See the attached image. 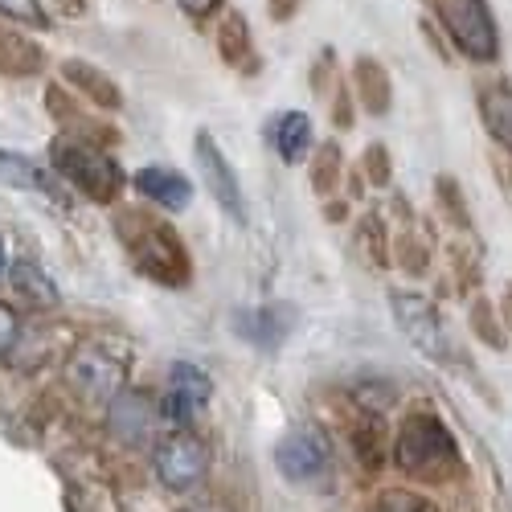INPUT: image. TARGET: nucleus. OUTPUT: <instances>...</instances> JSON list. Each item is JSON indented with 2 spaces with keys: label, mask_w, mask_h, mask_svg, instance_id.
<instances>
[{
  "label": "nucleus",
  "mask_w": 512,
  "mask_h": 512,
  "mask_svg": "<svg viewBox=\"0 0 512 512\" xmlns=\"http://www.w3.org/2000/svg\"><path fill=\"white\" fill-rule=\"evenodd\" d=\"M357 250L365 254L369 267H390L394 263V242H390V230L381 222V213H365L357 222Z\"/></svg>",
  "instance_id": "24"
},
{
  "label": "nucleus",
  "mask_w": 512,
  "mask_h": 512,
  "mask_svg": "<svg viewBox=\"0 0 512 512\" xmlns=\"http://www.w3.org/2000/svg\"><path fill=\"white\" fill-rule=\"evenodd\" d=\"M361 173L369 177L373 189H390V185H394V160H390V148H386V144H369L365 156H361Z\"/></svg>",
  "instance_id": "29"
},
{
  "label": "nucleus",
  "mask_w": 512,
  "mask_h": 512,
  "mask_svg": "<svg viewBox=\"0 0 512 512\" xmlns=\"http://www.w3.org/2000/svg\"><path fill=\"white\" fill-rule=\"evenodd\" d=\"M476 107H480V123L488 140L512 156V82L508 78H488L476 87Z\"/></svg>",
  "instance_id": "11"
},
{
  "label": "nucleus",
  "mask_w": 512,
  "mask_h": 512,
  "mask_svg": "<svg viewBox=\"0 0 512 512\" xmlns=\"http://www.w3.org/2000/svg\"><path fill=\"white\" fill-rule=\"evenodd\" d=\"M181 5V13L185 17H193V21H205V17H213L222 9V0H177Z\"/></svg>",
  "instance_id": "33"
},
{
  "label": "nucleus",
  "mask_w": 512,
  "mask_h": 512,
  "mask_svg": "<svg viewBox=\"0 0 512 512\" xmlns=\"http://www.w3.org/2000/svg\"><path fill=\"white\" fill-rule=\"evenodd\" d=\"M9 283H13L17 295H25L33 308H54V304H58V287L50 283L46 271L33 267V263H17V267L9 271Z\"/></svg>",
  "instance_id": "27"
},
{
  "label": "nucleus",
  "mask_w": 512,
  "mask_h": 512,
  "mask_svg": "<svg viewBox=\"0 0 512 512\" xmlns=\"http://www.w3.org/2000/svg\"><path fill=\"white\" fill-rule=\"evenodd\" d=\"M218 54L226 66H254L250 54H254V41H250V25L242 13H226L222 25H218Z\"/></svg>",
  "instance_id": "26"
},
{
  "label": "nucleus",
  "mask_w": 512,
  "mask_h": 512,
  "mask_svg": "<svg viewBox=\"0 0 512 512\" xmlns=\"http://www.w3.org/2000/svg\"><path fill=\"white\" fill-rule=\"evenodd\" d=\"M467 328H472V336L480 340L484 349H492V353H504L508 349V328H504L500 304L488 300V295H480V291L467 300Z\"/></svg>",
  "instance_id": "20"
},
{
  "label": "nucleus",
  "mask_w": 512,
  "mask_h": 512,
  "mask_svg": "<svg viewBox=\"0 0 512 512\" xmlns=\"http://www.w3.org/2000/svg\"><path fill=\"white\" fill-rule=\"evenodd\" d=\"M353 95L357 103L369 111V115H390L394 107V82H390V70L381 66L377 58H357L353 62Z\"/></svg>",
  "instance_id": "13"
},
{
  "label": "nucleus",
  "mask_w": 512,
  "mask_h": 512,
  "mask_svg": "<svg viewBox=\"0 0 512 512\" xmlns=\"http://www.w3.org/2000/svg\"><path fill=\"white\" fill-rule=\"evenodd\" d=\"M136 189L156 201L160 209H185L193 201V185L185 173H177V168H164V164H148L136 173Z\"/></svg>",
  "instance_id": "14"
},
{
  "label": "nucleus",
  "mask_w": 512,
  "mask_h": 512,
  "mask_svg": "<svg viewBox=\"0 0 512 512\" xmlns=\"http://www.w3.org/2000/svg\"><path fill=\"white\" fill-rule=\"evenodd\" d=\"M328 74H332V50H324V54H320V62H316V70H312V91H324Z\"/></svg>",
  "instance_id": "35"
},
{
  "label": "nucleus",
  "mask_w": 512,
  "mask_h": 512,
  "mask_svg": "<svg viewBox=\"0 0 512 512\" xmlns=\"http://www.w3.org/2000/svg\"><path fill=\"white\" fill-rule=\"evenodd\" d=\"M435 209H439V218L451 230H459V234L472 230V205H467V193H463V185L451 173L435 177Z\"/></svg>",
  "instance_id": "23"
},
{
  "label": "nucleus",
  "mask_w": 512,
  "mask_h": 512,
  "mask_svg": "<svg viewBox=\"0 0 512 512\" xmlns=\"http://www.w3.org/2000/svg\"><path fill=\"white\" fill-rule=\"evenodd\" d=\"M58 5H62V13H87V0H58Z\"/></svg>",
  "instance_id": "38"
},
{
  "label": "nucleus",
  "mask_w": 512,
  "mask_h": 512,
  "mask_svg": "<svg viewBox=\"0 0 512 512\" xmlns=\"http://www.w3.org/2000/svg\"><path fill=\"white\" fill-rule=\"evenodd\" d=\"M50 160H54V168L62 173V181H70L82 197H91L99 205H107V201H115L123 193V168L107 152L91 148L87 140L58 136L50 144Z\"/></svg>",
  "instance_id": "4"
},
{
  "label": "nucleus",
  "mask_w": 512,
  "mask_h": 512,
  "mask_svg": "<svg viewBox=\"0 0 512 512\" xmlns=\"http://www.w3.org/2000/svg\"><path fill=\"white\" fill-rule=\"evenodd\" d=\"M390 312L398 320V328L410 336V345L431 357L439 365H455V345L447 340V328H443V316L435 308V300H426L418 291H390Z\"/></svg>",
  "instance_id": "5"
},
{
  "label": "nucleus",
  "mask_w": 512,
  "mask_h": 512,
  "mask_svg": "<svg viewBox=\"0 0 512 512\" xmlns=\"http://www.w3.org/2000/svg\"><path fill=\"white\" fill-rule=\"evenodd\" d=\"M41 66H46V54H41L37 41H29L25 33L0 25V74L9 78H33L41 74Z\"/></svg>",
  "instance_id": "18"
},
{
  "label": "nucleus",
  "mask_w": 512,
  "mask_h": 512,
  "mask_svg": "<svg viewBox=\"0 0 512 512\" xmlns=\"http://www.w3.org/2000/svg\"><path fill=\"white\" fill-rule=\"evenodd\" d=\"M17 332H21V320H17V312H13L9 304H0V353H9V349H13Z\"/></svg>",
  "instance_id": "32"
},
{
  "label": "nucleus",
  "mask_w": 512,
  "mask_h": 512,
  "mask_svg": "<svg viewBox=\"0 0 512 512\" xmlns=\"http://www.w3.org/2000/svg\"><path fill=\"white\" fill-rule=\"evenodd\" d=\"M267 13H271V21H291L295 13H300V0H267Z\"/></svg>",
  "instance_id": "34"
},
{
  "label": "nucleus",
  "mask_w": 512,
  "mask_h": 512,
  "mask_svg": "<svg viewBox=\"0 0 512 512\" xmlns=\"http://www.w3.org/2000/svg\"><path fill=\"white\" fill-rule=\"evenodd\" d=\"M328 463H332V443L328 435L320 431V426H295V431H287L275 447V467L283 472V480L291 484H308L316 476L328 472Z\"/></svg>",
  "instance_id": "8"
},
{
  "label": "nucleus",
  "mask_w": 512,
  "mask_h": 512,
  "mask_svg": "<svg viewBox=\"0 0 512 512\" xmlns=\"http://www.w3.org/2000/svg\"><path fill=\"white\" fill-rule=\"evenodd\" d=\"M295 324V312L287 304H267V308H246L234 316V332L242 340H250V345H259V349H279L287 332Z\"/></svg>",
  "instance_id": "12"
},
{
  "label": "nucleus",
  "mask_w": 512,
  "mask_h": 512,
  "mask_svg": "<svg viewBox=\"0 0 512 512\" xmlns=\"http://www.w3.org/2000/svg\"><path fill=\"white\" fill-rule=\"evenodd\" d=\"M107 426H111V435L123 439V443H140L148 435V426H152V406L144 394L136 390H119L111 402H107Z\"/></svg>",
  "instance_id": "15"
},
{
  "label": "nucleus",
  "mask_w": 512,
  "mask_h": 512,
  "mask_svg": "<svg viewBox=\"0 0 512 512\" xmlns=\"http://www.w3.org/2000/svg\"><path fill=\"white\" fill-rule=\"evenodd\" d=\"M394 263L402 267V275L422 279L426 271H431V263H435V246H431V238H422L414 226H406V230L394 238Z\"/></svg>",
  "instance_id": "25"
},
{
  "label": "nucleus",
  "mask_w": 512,
  "mask_h": 512,
  "mask_svg": "<svg viewBox=\"0 0 512 512\" xmlns=\"http://www.w3.org/2000/svg\"><path fill=\"white\" fill-rule=\"evenodd\" d=\"M62 78L70 82L74 91H82L95 107H103V111H119L123 107V91L115 87V78H107L99 66H91V62H82V58H70V62H62Z\"/></svg>",
  "instance_id": "17"
},
{
  "label": "nucleus",
  "mask_w": 512,
  "mask_h": 512,
  "mask_svg": "<svg viewBox=\"0 0 512 512\" xmlns=\"http://www.w3.org/2000/svg\"><path fill=\"white\" fill-rule=\"evenodd\" d=\"M0 275H5V238H0Z\"/></svg>",
  "instance_id": "40"
},
{
  "label": "nucleus",
  "mask_w": 512,
  "mask_h": 512,
  "mask_svg": "<svg viewBox=\"0 0 512 512\" xmlns=\"http://www.w3.org/2000/svg\"><path fill=\"white\" fill-rule=\"evenodd\" d=\"M340 177H345V152H340L336 140H324L316 152H312V164H308V181H312V193L316 197H332Z\"/></svg>",
  "instance_id": "22"
},
{
  "label": "nucleus",
  "mask_w": 512,
  "mask_h": 512,
  "mask_svg": "<svg viewBox=\"0 0 512 512\" xmlns=\"http://www.w3.org/2000/svg\"><path fill=\"white\" fill-rule=\"evenodd\" d=\"M197 164H201V177H205V189L213 193V201H218L226 209L230 222H246V197H242V185H238V173L230 168L226 152L218 148V140H213L209 132H197Z\"/></svg>",
  "instance_id": "9"
},
{
  "label": "nucleus",
  "mask_w": 512,
  "mask_h": 512,
  "mask_svg": "<svg viewBox=\"0 0 512 512\" xmlns=\"http://www.w3.org/2000/svg\"><path fill=\"white\" fill-rule=\"evenodd\" d=\"M189 512H218V508H189Z\"/></svg>",
  "instance_id": "41"
},
{
  "label": "nucleus",
  "mask_w": 512,
  "mask_h": 512,
  "mask_svg": "<svg viewBox=\"0 0 512 512\" xmlns=\"http://www.w3.org/2000/svg\"><path fill=\"white\" fill-rule=\"evenodd\" d=\"M324 218H328V222H345V218H349V201H328V205H324Z\"/></svg>",
  "instance_id": "36"
},
{
  "label": "nucleus",
  "mask_w": 512,
  "mask_h": 512,
  "mask_svg": "<svg viewBox=\"0 0 512 512\" xmlns=\"http://www.w3.org/2000/svg\"><path fill=\"white\" fill-rule=\"evenodd\" d=\"M119 238L123 246L132 250V263L140 275H148L160 287H185L193 279V263H189V250L181 242V234L152 218V213L140 209H127L119 213Z\"/></svg>",
  "instance_id": "2"
},
{
  "label": "nucleus",
  "mask_w": 512,
  "mask_h": 512,
  "mask_svg": "<svg viewBox=\"0 0 512 512\" xmlns=\"http://www.w3.org/2000/svg\"><path fill=\"white\" fill-rule=\"evenodd\" d=\"M267 140L283 164H300L312 148V119L304 111H283L267 123Z\"/></svg>",
  "instance_id": "16"
},
{
  "label": "nucleus",
  "mask_w": 512,
  "mask_h": 512,
  "mask_svg": "<svg viewBox=\"0 0 512 512\" xmlns=\"http://www.w3.org/2000/svg\"><path fill=\"white\" fill-rule=\"evenodd\" d=\"M353 82L345 87V82H336V99H332V123L340 127V132H349L353 127Z\"/></svg>",
  "instance_id": "31"
},
{
  "label": "nucleus",
  "mask_w": 512,
  "mask_h": 512,
  "mask_svg": "<svg viewBox=\"0 0 512 512\" xmlns=\"http://www.w3.org/2000/svg\"><path fill=\"white\" fill-rule=\"evenodd\" d=\"M0 13L9 21H21V25H33V29H46V9H41V0H0Z\"/></svg>",
  "instance_id": "30"
},
{
  "label": "nucleus",
  "mask_w": 512,
  "mask_h": 512,
  "mask_svg": "<svg viewBox=\"0 0 512 512\" xmlns=\"http://www.w3.org/2000/svg\"><path fill=\"white\" fill-rule=\"evenodd\" d=\"M394 463L414 484H455L467 476V459L455 431L431 406H414L402 414L394 435Z\"/></svg>",
  "instance_id": "1"
},
{
  "label": "nucleus",
  "mask_w": 512,
  "mask_h": 512,
  "mask_svg": "<svg viewBox=\"0 0 512 512\" xmlns=\"http://www.w3.org/2000/svg\"><path fill=\"white\" fill-rule=\"evenodd\" d=\"M500 316H504V328H508V336H512V283L500 291Z\"/></svg>",
  "instance_id": "37"
},
{
  "label": "nucleus",
  "mask_w": 512,
  "mask_h": 512,
  "mask_svg": "<svg viewBox=\"0 0 512 512\" xmlns=\"http://www.w3.org/2000/svg\"><path fill=\"white\" fill-rule=\"evenodd\" d=\"M213 398V381L205 369L189 365V361H177L168 369V398H164V418L168 422H189L205 402Z\"/></svg>",
  "instance_id": "10"
},
{
  "label": "nucleus",
  "mask_w": 512,
  "mask_h": 512,
  "mask_svg": "<svg viewBox=\"0 0 512 512\" xmlns=\"http://www.w3.org/2000/svg\"><path fill=\"white\" fill-rule=\"evenodd\" d=\"M0 185L29 189V193H46V197L62 201V185L41 164H33L29 156H17V152H0Z\"/></svg>",
  "instance_id": "19"
},
{
  "label": "nucleus",
  "mask_w": 512,
  "mask_h": 512,
  "mask_svg": "<svg viewBox=\"0 0 512 512\" xmlns=\"http://www.w3.org/2000/svg\"><path fill=\"white\" fill-rule=\"evenodd\" d=\"M349 443H353V455L365 472H381V463H386V426H381V414L361 410V418L349 431Z\"/></svg>",
  "instance_id": "21"
},
{
  "label": "nucleus",
  "mask_w": 512,
  "mask_h": 512,
  "mask_svg": "<svg viewBox=\"0 0 512 512\" xmlns=\"http://www.w3.org/2000/svg\"><path fill=\"white\" fill-rule=\"evenodd\" d=\"M123 377H127V353L111 345H82L66 365V381L82 402H111L123 390Z\"/></svg>",
  "instance_id": "6"
},
{
  "label": "nucleus",
  "mask_w": 512,
  "mask_h": 512,
  "mask_svg": "<svg viewBox=\"0 0 512 512\" xmlns=\"http://www.w3.org/2000/svg\"><path fill=\"white\" fill-rule=\"evenodd\" d=\"M152 467H156V480L168 488V492H189L205 480L209 472V447L189 435V431H177L156 443L152 451Z\"/></svg>",
  "instance_id": "7"
},
{
  "label": "nucleus",
  "mask_w": 512,
  "mask_h": 512,
  "mask_svg": "<svg viewBox=\"0 0 512 512\" xmlns=\"http://www.w3.org/2000/svg\"><path fill=\"white\" fill-rule=\"evenodd\" d=\"M369 512H443L431 496H422L414 488H381L369 504Z\"/></svg>",
  "instance_id": "28"
},
{
  "label": "nucleus",
  "mask_w": 512,
  "mask_h": 512,
  "mask_svg": "<svg viewBox=\"0 0 512 512\" xmlns=\"http://www.w3.org/2000/svg\"><path fill=\"white\" fill-rule=\"evenodd\" d=\"M504 189H508V197H512V168H504Z\"/></svg>",
  "instance_id": "39"
},
{
  "label": "nucleus",
  "mask_w": 512,
  "mask_h": 512,
  "mask_svg": "<svg viewBox=\"0 0 512 512\" xmlns=\"http://www.w3.org/2000/svg\"><path fill=\"white\" fill-rule=\"evenodd\" d=\"M439 21V29L447 33L451 46L476 66H492L500 62V25L488 0H426Z\"/></svg>",
  "instance_id": "3"
}]
</instances>
